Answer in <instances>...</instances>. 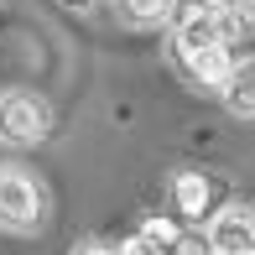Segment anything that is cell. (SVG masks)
I'll return each instance as SVG.
<instances>
[{
  "mask_svg": "<svg viewBox=\"0 0 255 255\" xmlns=\"http://www.w3.org/2000/svg\"><path fill=\"white\" fill-rule=\"evenodd\" d=\"M167 26H172V57L177 52H203V47H229V42L245 31L235 16H224L214 0H177Z\"/></svg>",
  "mask_w": 255,
  "mask_h": 255,
  "instance_id": "obj_1",
  "label": "cell"
},
{
  "mask_svg": "<svg viewBox=\"0 0 255 255\" xmlns=\"http://www.w3.org/2000/svg\"><path fill=\"white\" fill-rule=\"evenodd\" d=\"M47 224V188L16 161H0V229L5 235H37Z\"/></svg>",
  "mask_w": 255,
  "mask_h": 255,
  "instance_id": "obj_2",
  "label": "cell"
},
{
  "mask_svg": "<svg viewBox=\"0 0 255 255\" xmlns=\"http://www.w3.org/2000/svg\"><path fill=\"white\" fill-rule=\"evenodd\" d=\"M52 135V104L31 89H5L0 94V146L31 151Z\"/></svg>",
  "mask_w": 255,
  "mask_h": 255,
  "instance_id": "obj_3",
  "label": "cell"
},
{
  "mask_svg": "<svg viewBox=\"0 0 255 255\" xmlns=\"http://www.w3.org/2000/svg\"><path fill=\"white\" fill-rule=\"evenodd\" d=\"M255 208L245 203H224L203 219V240L208 250H224V255H255V224H250Z\"/></svg>",
  "mask_w": 255,
  "mask_h": 255,
  "instance_id": "obj_4",
  "label": "cell"
},
{
  "mask_svg": "<svg viewBox=\"0 0 255 255\" xmlns=\"http://www.w3.org/2000/svg\"><path fill=\"white\" fill-rule=\"evenodd\" d=\"M172 208H177V219H188V224H203V219L214 214V182H208L203 172H172Z\"/></svg>",
  "mask_w": 255,
  "mask_h": 255,
  "instance_id": "obj_5",
  "label": "cell"
},
{
  "mask_svg": "<svg viewBox=\"0 0 255 255\" xmlns=\"http://www.w3.org/2000/svg\"><path fill=\"white\" fill-rule=\"evenodd\" d=\"M177 63H182V73L193 78L198 89H224V78H229V68H235V52L229 47H203V52H177Z\"/></svg>",
  "mask_w": 255,
  "mask_h": 255,
  "instance_id": "obj_6",
  "label": "cell"
},
{
  "mask_svg": "<svg viewBox=\"0 0 255 255\" xmlns=\"http://www.w3.org/2000/svg\"><path fill=\"white\" fill-rule=\"evenodd\" d=\"M219 99H224V110L235 115V120H255V57H235Z\"/></svg>",
  "mask_w": 255,
  "mask_h": 255,
  "instance_id": "obj_7",
  "label": "cell"
},
{
  "mask_svg": "<svg viewBox=\"0 0 255 255\" xmlns=\"http://www.w3.org/2000/svg\"><path fill=\"white\" fill-rule=\"evenodd\" d=\"M110 10L125 21V26H135V31H151V26H167V21H172L177 0H110Z\"/></svg>",
  "mask_w": 255,
  "mask_h": 255,
  "instance_id": "obj_8",
  "label": "cell"
},
{
  "mask_svg": "<svg viewBox=\"0 0 255 255\" xmlns=\"http://www.w3.org/2000/svg\"><path fill=\"white\" fill-rule=\"evenodd\" d=\"M135 235H141V240H146V245H151V250H161V255H167L172 245H177V235H182V229L172 224V219L151 214V219H141V229H135Z\"/></svg>",
  "mask_w": 255,
  "mask_h": 255,
  "instance_id": "obj_9",
  "label": "cell"
},
{
  "mask_svg": "<svg viewBox=\"0 0 255 255\" xmlns=\"http://www.w3.org/2000/svg\"><path fill=\"white\" fill-rule=\"evenodd\" d=\"M214 5L224 10V16H235L240 26H250V21H255V0H214Z\"/></svg>",
  "mask_w": 255,
  "mask_h": 255,
  "instance_id": "obj_10",
  "label": "cell"
},
{
  "mask_svg": "<svg viewBox=\"0 0 255 255\" xmlns=\"http://www.w3.org/2000/svg\"><path fill=\"white\" fill-rule=\"evenodd\" d=\"M167 255H208V240L203 235H177V245H172Z\"/></svg>",
  "mask_w": 255,
  "mask_h": 255,
  "instance_id": "obj_11",
  "label": "cell"
},
{
  "mask_svg": "<svg viewBox=\"0 0 255 255\" xmlns=\"http://www.w3.org/2000/svg\"><path fill=\"white\" fill-rule=\"evenodd\" d=\"M115 250H120V255H161V250H151V245H146L141 235H130V240H120V245H115Z\"/></svg>",
  "mask_w": 255,
  "mask_h": 255,
  "instance_id": "obj_12",
  "label": "cell"
},
{
  "mask_svg": "<svg viewBox=\"0 0 255 255\" xmlns=\"http://www.w3.org/2000/svg\"><path fill=\"white\" fill-rule=\"evenodd\" d=\"M73 255H120V250H115V245H104V240H89V245H78Z\"/></svg>",
  "mask_w": 255,
  "mask_h": 255,
  "instance_id": "obj_13",
  "label": "cell"
},
{
  "mask_svg": "<svg viewBox=\"0 0 255 255\" xmlns=\"http://www.w3.org/2000/svg\"><path fill=\"white\" fill-rule=\"evenodd\" d=\"M57 5H63V10H94L99 0H57Z\"/></svg>",
  "mask_w": 255,
  "mask_h": 255,
  "instance_id": "obj_14",
  "label": "cell"
},
{
  "mask_svg": "<svg viewBox=\"0 0 255 255\" xmlns=\"http://www.w3.org/2000/svg\"><path fill=\"white\" fill-rule=\"evenodd\" d=\"M208 255H224V250H208Z\"/></svg>",
  "mask_w": 255,
  "mask_h": 255,
  "instance_id": "obj_15",
  "label": "cell"
}]
</instances>
